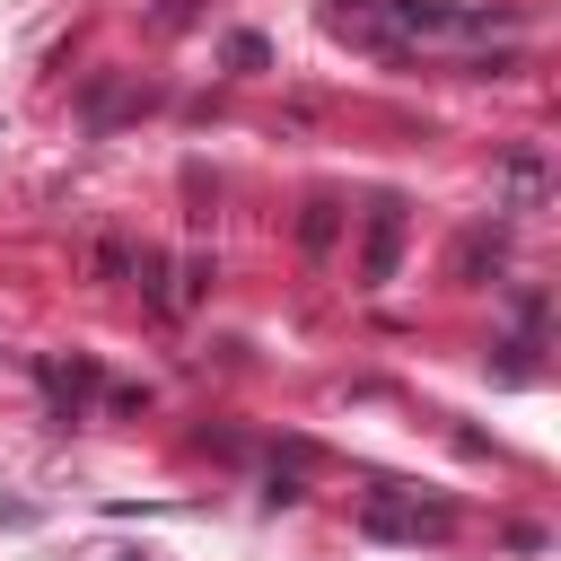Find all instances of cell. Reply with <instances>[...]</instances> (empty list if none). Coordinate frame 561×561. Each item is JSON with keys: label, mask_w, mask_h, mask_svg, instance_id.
<instances>
[{"label": "cell", "mask_w": 561, "mask_h": 561, "mask_svg": "<svg viewBox=\"0 0 561 561\" xmlns=\"http://www.w3.org/2000/svg\"><path fill=\"white\" fill-rule=\"evenodd\" d=\"M368 44H473V35H517V9L500 0H359Z\"/></svg>", "instance_id": "cell-1"}, {"label": "cell", "mask_w": 561, "mask_h": 561, "mask_svg": "<svg viewBox=\"0 0 561 561\" xmlns=\"http://www.w3.org/2000/svg\"><path fill=\"white\" fill-rule=\"evenodd\" d=\"M359 535H377V543H447L456 535V508L447 500H421V491H368L359 500Z\"/></svg>", "instance_id": "cell-2"}, {"label": "cell", "mask_w": 561, "mask_h": 561, "mask_svg": "<svg viewBox=\"0 0 561 561\" xmlns=\"http://www.w3.org/2000/svg\"><path fill=\"white\" fill-rule=\"evenodd\" d=\"M403 237H412V202H403V193H377V202H368V237H359V289H368V298L403 272Z\"/></svg>", "instance_id": "cell-3"}, {"label": "cell", "mask_w": 561, "mask_h": 561, "mask_svg": "<svg viewBox=\"0 0 561 561\" xmlns=\"http://www.w3.org/2000/svg\"><path fill=\"white\" fill-rule=\"evenodd\" d=\"M500 263H508V228H465L456 254H447V280H456V289H482Z\"/></svg>", "instance_id": "cell-4"}, {"label": "cell", "mask_w": 561, "mask_h": 561, "mask_svg": "<svg viewBox=\"0 0 561 561\" xmlns=\"http://www.w3.org/2000/svg\"><path fill=\"white\" fill-rule=\"evenodd\" d=\"M131 105H140V88L105 70V79H88V96H79V123H88V131H114V123H123Z\"/></svg>", "instance_id": "cell-5"}, {"label": "cell", "mask_w": 561, "mask_h": 561, "mask_svg": "<svg viewBox=\"0 0 561 561\" xmlns=\"http://www.w3.org/2000/svg\"><path fill=\"white\" fill-rule=\"evenodd\" d=\"M500 184H508V210H535V202L552 193V167H543V149H517V158L500 167Z\"/></svg>", "instance_id": "cell-6"}, {"label": "cell", "mask_w": 561, "mask_h": 561, "mask_svg": "<svg viewBox=\"0 0 561 561\" xmlns=\"http://www.w3.org/2000/svg\"><path fill=\"white\" fill-rule=\"evenodd\" d=\"M333 237H342V202L316 193V202L298 210V245H307V254H333Z\"/></svg>", "instance_id": "cell-7"}, {"label": "cell", "mask_w": 561, "mask_h": 561, "mask_svg": "<svg viewBox=\"0 0 561 561\" xmlns=\"http://www.w3.org/2000/svg\"><path fill=\"white\" fill-rule=\"evenodd\" d=\"M210 280H219V263H210V254H184V263H175V280H167V307H202V289H210Z\"/></svg>", "instance_id": "cell-8"}, {"label": "cell", "mask_w": 561, "mask_h": 561, "mask_svg": "<svg viewBox=\"0 0 561 561\" xmlns=\"http://www.w3.org/2000/svg\"><path fill=\"white\" fill-rule=\"evenodd\" d=\"M131 263H140L131 237H96V245H88V272H96V280H131Z\"/></svg>", "instance_id": "cell-9"}, {"label": "cell", "mask_w": 561, "mask_h": 561, "mask_svg": "<svg viewBox=\"0 0 561 561\" xmlns=\"http://www.w3.org/2000/svg\"><path fill=\"white\" fill-rule=\"evenodd\" d=\"M228 61H237V70H263L272 44H263V35H228Z\"/></svg>", "instance_id": "cell-10"}, {"label": "cell", "mask_w": 561, "mask_h": 561, "mask_svg": "<svg viewBox=\"0 0 561 561\" xmlns=\"http://www.w3.org/2000/svg\"><path fill=\"white\" fill-rule=\"evenodd\" d=\"M456 70H465V79H500V70H517V53H465Z\"/></svg>", "instance_id": "cell-11"}, {"label": "cell", "mask_w": 561, "mask_h": 561, "mask_svg": "<svg viewBox=\"0 0 561 561\" xmlns=\"http://www.w3.org/2000/svg\"><path fill=\"white\" fill-rule=\"evenodd\" d=\"M263 500H272V508H298L307 482H298V473H263Z\"/></svg>", "instance_id": "cell-12"}]
</instances>
